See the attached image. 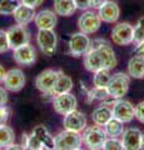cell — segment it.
<instances>
[{
	"label": "cell",
	"mask_w": 144,
	"mask_h": 150,
	"mask_svg": "<svg viewBox=\"0 0 144 150\" xmlns=\"http://www.w3.org/2000/svg\"><path fill=\"white\" fill-rule=\"evenodd\" d=\"M118 65L117 54L108 40L96 38L92 40L89 51L84 55V68L94 74L100 69H114Z\"/></svg>",
	"instance_id": "obj_1"
},
{
	"label": "cell",
	"mask_w": 144,
	"mask_h": 150,
	"mask_svg": "<svg viewBox=\"0 0 144 150\" xmlns=\"http://www.w3.org/2000/svg\"><path fill=\"white\" fill-rule=\"evenodd\" d=\"M83 145L82 133L64 129L54 137V149L57 150H79Z\"/></svg>",
	"instance_id": "obj_2"
},
{
	"label": "cell",
	"mask_w": 144,
	"mask_h": 150,
	"mask_svg": "<svg viewBox=\"0 0 144 150\" xmlns=\"http://www.w3.org/2000/svg\"><path fill=\"white\" fill-rule=\"evenodd\" d=\"M82 137H83V144L88 149L99 150L103 149V145L106 138H108V135L105 133L104 126L93 124L84 129V131L82 133Z\"/></svg>",
	"instance_id": "obj_3"
},
{
	"label": "cell",
	"mask_w": 144,
	"mask_h": 150,
	"mask_svg": "<svg viewBox=\"0 0 144 150\" xmlns=\"http://www.w3.org/2000/svg\"><path fill=\"white\" fill-rule=\"evenodd\" d=\"M131 86V76L128 73H115L111 75V79L108 84V91L113 99H122L129 91Z\"/></svg>",
	"instance_id": "obj_4"
},
{
	"label": "cell",
	"mask_w": 144,
	"mask_h": 150,
	"mask_svg": "<svg viewBox=\"0 0 144 150\" xmlns=\"http://www.w3.org/2000/svg\"><path fill=\"white\" fill-rule=\"evenodd\" d=\"M92 46V40L85 33H74L68 41V54L74 58L84 56Z\"/></svg>",
	"instance_id": "obj_5"
},
{
	"label": "cell",
	"mask_w": 144,
	"mask_h": 150,
	"mask_svg": "<svg viewBox=\"0 0 144 150\" xmlns=\"http://www.w3.org/2000/svg\"><path fill=\"white\" fill-rule=\"evenodd\" d=\"M36 45L46 56H53L58 48V34L55 30H41L36 33Z\"/></svg>",
	"instance_id": "obj_6"
},
{
	"label": "cell",
	"mask_w": 144,
	"mask_h": 150,
	"mask_svg": "<svg viewBox=\"0 0 144 150\" xmlns=\"http://www.w3.org/2000/svg\"><path fill=\"white\" fill-rule=\"evenodd\" d=\"M101 19L99 16L98 11H95L94 9L93 10H84L80 16L78 18V28L82 33H85V34L90 35V34H95L96 31L100 29L101 26Z\"/></svg>",
	"instance_id": "obj_7"
},
{
	"label": "cell",
	"mask_w": 144,
	"mask_h": 150,
	"mask_svg": "<svg viewBox=\"0 0 144 150\" xmlns=\"http://www.w3.org/2000/svg\"><path fill=\"white\" fill-rule=\"evenodd\" d=\"M133 35H134V26L131 23H118L111 29L110 38L111 41L118 46H127L133 44Z\"/></svg>",
	"instance_id": "obj_8"
},
{
	"label": "cell",
	"mask_w": 144,
	"mask_h": 150,
	"mask_svg": "<svg viewBox=\"0 0 144 150\" xmlns=\"http://www.w3.org/2000/svg\"><path fill=\"white\" fill-rule=\"evenodd\" d=\"M111 111L113 116L119 120H122L124 124L132 123L135 119V106L129 100L125 99H115L113 105H111Z\"/></svg>",
	"instance_id": "obj_9"
},
{
	"label": "cell",
	"mask_w": 144,
	"mask_h": 150,
	"mask_svg": "<svg viewBox=\"0 0 144 150\" xmlns=\"http://www.w3.org/2000/svg\"><path fill=\"white\" fill-rule=\"evenodd\" d=\"M25 84H26L25 74L21 69H18V68L8 70L3 81V85L8 89V91H11V93L21 91L24 89Z\"/></svg>",
	"instance_id": "obj_10"
},
{
	"label": "cell",
	"mask_w": 144,
	"mask_h": 150,
	"mask_svg": "<svg viewBox=\"0 0 144 150\" xmlns=\"http://www.w3.org/2000/svg\"><path fill=\"white\" fill-rule=\"evenodd\" d=\"M6 33H8L9 43H10L11 49L25 45L28 43H30L31 40V34L25 25H20V24L13 25L6 30Z\"/></svg>",
	"instance_id": "obj_11"
},
{
	"label": "cell",
	"mask_w": 144,
	"mask_h": 150,
	"mask_svg": "<svg viewBox=\"0 0 144 150\" xmlns=\"http://www.w3.org/2000/svg\"><path fill=\"white\" fill-rule=\"evenodd\" d=\"M13 59L18 65L21 67H30L36 62V50L35 46L30 43L21 45L19 48L13 49Z\"/></svg>",
	"instance_id": "obj_12"
},
{
	"label": "cell",
	"mask_w": 144,
	"mask_h": 150,
	"mask_svg": "<svg viewBox=\"0 0 144 150\" xmlns=\"http://www.w3.org/2000/svg\"><path fill=\"white\" fill-rule=\"evenodd\" d=\"M53 108L55 112H58L60 115H67L69 112L77 109L78 106V100L74 94L72 93H65L57 95L53 99Z\"/></svg>",
	"instance_id": "obj_13"
},
{
	"label": "cell",
	"mask_w": 144,
	"mask_h": 150,
	"mask_svg": "<svg viewBox=\"0 0 144 150\" xmlns=\"http://www.w3.org/2000/svg\"><path fill=\"white\" fill-rule=\"evenodd\" d=\"M59 76V70L55 69H45L41 73L38 74L35 78V88L43 94V93H50L53 90L55 83Z\"/></svg>",
	"instance_id": "obj_14"
},
{
	"label": "cell",
	"mask_w": 144,
	"mask_h": 150,
	"mask_svg": "<svg viewBox=\"0 0 144 150\" xmlns=\"http://www.w3.org/2000/svg\"><path fill=\"white\" fill-rule=\"evenodd\" d=\"M64 129L77 131V133H83L84 129L88 126V119L83 111H79L78 109L73 110L72 112L64 115Z\"/></svg>",
	"instance_id": "obj_15"
},
{
	"label": "cell",
	"mask_w": 144,
	"mask_h": 150,
	"mask_svg": "<svg viewBox=\"0 0 144 150\" xmlns=\"http://www.w3.org/2000/svg\"><path fill=\"white\" fill-rule=\"evenodd\" d=\"M35 26L38 30H53L58 24V14L54 10H49V9H44L36 13L34 19Z\"/></svg>",
	"instance_id": "obj_16"
},
{
	"label": "cell",
	"mask_w": 144,
	"mask_h": 150,
	"mask_svg": "<svg viewBox=\"0 0 144 150\" xmlns=\"http://www.w3.org/2000/svg\"><path fill=\"white\" fill-rule=\"evenodd\" d=\"M142 137L143 133L139 128H127L122 135V143L124 150H139L142 145Z\"/></svg>",
	"instance_id": "obj_17"
},
{
	"label": "cell",
	"mask_w": 144,
	"mask_h": 150,
	"mask_svg": "<svg viewBox=\"0 0 144 150\" xmlns=\"http://www.w3.org/2000/svg\"><path fill=\"white\" fill-rule=\"evenodd\" d=\"M98 14L101 21L108 24H115L120 18V8L115 1L108 0L98 9Z\"/></svg>",
	"instance_id": "obj_18"
},
{
	"label": "cell",
	"mask_w": 144,
	"mask_h": 150,
	"mask_svg": "<svg viewBox=\"0 0 144 150\" xmlns=\"http://www.w3.org/2000/svg\"><path fill=\"white\" fill-rule=\"evenodd\" d=\"M35 15H36L35 8L20 3L19 6L15 9V11H14L13 18H14V20H15L16 24H20V25H25L26 26V25H29L30 23L34 21Z\"/></svg>",
	"instance_id": "obj_19"
},
{
	"label": "cell",
	"mask_w": 144,
	"mask_h": 150,
	"mask_svg": "<svg viewBox=\"0 0 144 150\" xmlns=\"http://www.w3.org/2000/svg\"><path fill=\"white\" fill-rule=\"evenodd\" d=\"M113 118V111H111V106L101 103L99 106H96L92 112V120L93 123L100 126H104L108 121Z\"/></svg>",
	"instance_id": "obj_20"
},
{
	"label": "cell",
	"mask_w": 144,
	"mask_h": 150,
	"mask_svg": "<svg viewBox=\"0 0 144 150\" xmlns=\"http://www.w3.org/2000/svg\"><path fill=\"white\" fill-rule=\"evenodd\" d=\"M74 86L73 79L67 75L63 70H59V76L58 80L55 83V85L53 88V90L50 91V94L53 95V98H55L57 95H60V94H65V93H70L72 89Z\"/></svg>",
	"instance_id": "obj_21"
},
{
	"label": "cell",
	"mask_w": 144,
	"mask_h": 150,
	"mask_svg": "<svg viewBox=\"0 0 144 150\" xmlns=\"http://www.w3.org/2000/svg\"><path fill=\"white\" fill-rule=\"evenodd\" d=\"M127 71L133 79H144V56L135 54L128 62Z\"/></svg>",
	"instance_id": "obj_22"
},
{
	"label": "cell",
	"mask_w": 144,
	"mask_h": 150,
	"mask_svg": "<svg viewBox=\"0 0 144 150\" xmlns=\"http://www.w3.org/2000/svg\"><path fill=\"white\" fill-rule=\"evenodd\" d=\"M53 10L58 14V16H72L74 15L78 9L75 6L74 0H54L53 3Z\"/></svg>",
	"instance_id": "obj_23"
},
{
	"label": "cell",
	"mask_w": 144,
	"mask_h": 150,
	"mask_svg": "<svg viewBox=\"0 0 144 150\" xmlns=\"http://www.w3.org/2000/svg\"><path fill=\"white\" fill-rule=\"evenodd\" d=\"M85 98H87V101L93 103V101H105L110 99V94L108 91V88H98V86H94L92 89H87L85 88Z\"/></svg>",
	"instance_id": "obj_24"
},
{
	"label": "cell",
	"mask_w": 144,
	"mask_h": 150,
	"mask_svg": "<svg viewBox=\"0 0 144 150\" xmlns=\"http://www.w3.org/2000/svg\"><path fill=\"white\" fill-rule=\"evenodd\" d=\"M104 129L109 138H122V135L125 130L123 121L114 118V116L104 125Z\"/></svg>",
	"instance_id": "obj_25"
},
{
	"label": "cell",
	"mask_w": 144,
	"mask_h": 150,
	"mask_svg": "<svg viewBox=\"0 0 144 150\" xmlns=\"http://www.w3.org/2000/svg\"><path fill=\"white\" fill-rule=\"evenodd\" d=\"M15 143V131L11 126H0V149H8L11 144Z\"/></svg>",
	"instance_id": "obj_26"
},
{
	"label": "cell",
	"mask_w": 144,
	"mask_h": 150,
	"mask_svg": "<svg viewBox=\"0 0 144 150\" xmlns=\"http://www.w3.org/2000/svg\"><path fill=\"white\" fill-rule=\"evenodd\" d=\"M33 133L43 142L46 149H54V137L44 125H36L33 129Z\"/></svg>",
	"instance_id": "obj_27"
},
{
	"label": "cell",
	"mask_w": 144,
	"mask_h": 150,
	"mask_svg": "<svg viewBox=\"0 0 144 150\" xmlns=\"http://www.w3.org/2000/svg\"><path fill=\"white\" fill-rule=\"evenodd\" d=\"M111 74L109 69H100L98 71L94 73V76H93V84L94 86L98 88H106L108 84L111 79Z\"/></svg>",
	"instance_id": "obj_28"
},
{
	"label": "cell",
	"mask_w": 144,
	"mask_h": 150,
	"mask_svg": "<svg viewBox=\"0 0 144 150\" xmlns=\"http://www.w3.org/2000/svg\"><path fill=\"white\" fill-rule=\"evenodd\" d=\"M20 3V0H0V14L1 15H13Z\"/></svg>",
	"instance_id": "obj_29"
},
{
	"label": "cell",
	"mask_w": 144,
	"mask_h": 150,
	"mask_svg": "<svg viewBox=\"0 0 144 150\" xmlns=\"http://www.w3.org/2000/svg\"><path fill=\"white\" fill-rule=\"evenodd\" d=\"M104 150H124L122 139L119 138H106L105 143L103 145Z\"/></svg>",
	"instance_id": "obj_30"
},
{
	"label": "cell",
	"mask_w": 144,
	"mask_h": 150,
	"mask_svg": "<svg viewBox=\"0 0 144 150\" xmlns=\"http://www.w3.org/2000/svg\"><path fill=\"white\" fill-rule=\"evenodd\" d=\"M10 48V43H9V38H8V33L6 30L0 29V54H4L9 51Z\"/></svg>",
	"instance_id": "obj_31"
},
{
	"label": "cell",
	"mask_w": 144,
	"mask_h": 150,
	"mask_svg": "<svg viewBox=\"0 0 144 150\" xmlns=\"http://www.w3.org/2000/svg\"><path fill=\"white\" fill-rule=\"evenodd\" d=\"M144 43V31L138 25L134 26V35H133V44L139 45Z\"/></svg>",
	"instance_id": "obj_32"
},
{
	"label": "cell",
	"mask_w": 144,
	"mask_h": 150,
	"mask_svg": "<svg viewBox=\"0 0 144 150\" xmlns=\"http://www.w3.org/2000/svg\"><path fill=\"white\" fill-rule=\"evenodd\" d=\"M9 118H10V109L6 105L0 106V126L8 124Z\"/></svg>",
	"instance_id": "obj_33"
},
{
	"label": "cell",
	"mask_w": 144,
	"mask_h": 150,
	"mask_svg": "<svg viewBox=\"0 0 144 150\" xmlns=\"http://www.w3.org/2000/svg\"><path fill=\"white\" fill-rule=\"evenodd\" d=\"M135 119L139 123L144 124V100L135 105Z\"/></svg>",
	"instance_id": "obj_34"
},
{
	"label": "cell",
	"mask_w": 144,
	"mask_h": 150,
	"mask_svg": "<svg viewBox=\"0 0 144 150\" xmlns=\"http://www.w3.org/2000/svg\"><path fill=\"white\" fill-rule=\"evenodd\" d=\"M74 3H75V6L78 10H89V9H92L90 6V0H74Z\"/></svg>",
	"instance_id": "obj_35"
},
{
	"label": "cell",
	"mask_w": 144,
	"mask_h": 150,
	"mask_svg": "<svg viewBox=\"0 0 144 150\" xmlns=\"http://www.w3.org/2000/svg\"><path fill=\"white\" fill-rule=\"evenodd\" d=\"M9 95H8V89L5 86H0V106H4L8 104Z\"/></svg>",
	"instance_id": "obj_36"
},
{
	"label": "cell",
	"mask_w": 144,
	"mask_h": 150,
	"mask_svg": "<svg viewBox=\"0 0 144 150\" xmlns=\"http://www.w3.org/2000/svg\"><path fill=\"white\" fill-rule=\"evenodd\" d=\"M23 4H26V5L29 6H33V8H39L40 5H43L44 0H20Z\"/></svg>",
	"instance_id": "obj_37"
},
{
	"label": "cell",
	"mask_w": 144,
	"mask_h": 150,
	"mask_svg": "<svg viewBox=\"0 0 144 150\" xmlns=\"http://www.w3.org/2000/svg\"><path fill=\"white\" fill-rule=\"evenodd\" d=\"M105 1H108V0H90V6H92V9H94V10H98Z\"/></svg>",
	"instance_id": "obj_38"
},
{
	"label": "cell",
	"mask_w": 144,
	"mask_h": 150,
	"mask_svg": "<svg viewBox=\"0 0 144 150\" xmlns=\"http://www.w3.org/2000/svg\"><path fill=\"white\" fill-rule=\"evenodd\" d=\"M134 53L135 54H139V55H143L144 56V43L139 44L135 46V50H134Z\"/></svg>",
	"instance_id": "obj_39"
},
{
	"label": "cell",
	"mask_w": 144,
	"mask_h": 150,
	"mask_svg": "<svg viewBox=\"0 0 144 150\" xmlns=\"http://www.w3.org/2000/svg\"><path fill=\"white\" fill-rule=\"evenodd\" d=\"M5 74H6V70H5V68H4L3 65L0 64V84H3V81H4V78H5Z\"/></svg>",
	"instance_id": "obj_40"
},
{
	"label": "cell",
	"mask_w": 144,
	"mask_h": 150,
	"mask_svg": "<svg viewBox=\"0 0 144 150\" xmlns=\"http://www.w3.org/2000/svg\"><path fill=\"white\" fill-rule=\"evenodd\" d=\"M137 25H138V26L140 28V29L144 31V16H142L140 19H139V20H138V23H137Z\"/></svg>",
	"instance_id": "obj_41"
},
{
	"label": "cell",
	"mask_w": 144,
	"mask_h": 150,
	"mask_svg": "<svg viewBox=\"0 0 144 150\" xmlns=\"http://www.w3.org/2000/svg\"><path fill=\"white\" fill-rule=\"evenodd\" d=\"M140 149L144 150V133H143V137H142V145H140Z\"/></svg>",
	"instance_id": "obj_42"
}]
</instances>
